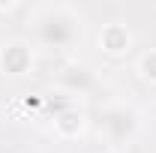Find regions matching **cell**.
<instances>
[{"label": "cell", "mask_w": 156, "mask_h": 153, "mask_svg": "<svg viewBox=\"0 0 156 153\" xmlns=\"http://www.w3.org/2000/svg\"><path fill=\"white\" fill-rule=\"evenodd\" d=\"M30 60H33L30 48H27L21 39H12V42H6L3 51H0V69L9 72V75H21V72L30 69Z\"/></svg>", "instance_id": "3957f363"}, {"label": "cell", "mask_w": 156, "mask_h": 153, "mask_svg": "<svg viewBox=\"0 0 156 153\" xmlns=\"http://www.w3.org/2000/svg\"><path fill=\"white\" fill-rule=\"evenodd\" d=\"M138 69H141V75L147 78V81H156V48H150L147 54H141Z\"/></svg>", "instance_id": "52a82bcc"}, {"label": "cell", "mask_w": 156, "mask_h": 153, "mask_svg": "<svg viewBox=\"0 0 156 153\" xmlns=\"http://www.w3.org/2000/svg\"><path fill=\"white\" fill-rule=\"evenodd\" d=\"M54 126H57L60 135H78L84 129V114L78 108H63L57 117H54Z\"/></svg>", "instance_id": "5b68a950"}, {"label": "cell", "mask_w": 156, "mask_h": 153, "mask_svg": "<svg viewBox=\"0 0 156 153\" xmlns=\"http://www.w3.org/2000/svg\"><path fill=\"white\" fill-rule=\"evenodd\" d=\"M99 45L111 54H120V51L129 48V30L123 24H105L102 33H99Z\"/></svg>", "instance_id": "277c9868"}, {"label": "cell", "mask_w": 156, "mask_h": 153, "mask_svg": "<svg viewBox=\"0 0 156 153\" xmlns=\"http://www.w3.org/2000/svg\"><path fill=\"white\" fill-rule=\"evenodd\" d=\"M108 153H123V150H108Z\"/></svg>", "instance_id": "ba28073f"}, {"label": "cell", "mask_w": 156, "mask_h": 153, "mask_svg": "<svg viewBox=\"0 0 156 153\" xmlns=\"http://www.w3.org/2000/svg\"><path fill=\"white\" fill-rule=\"evenodd\" d=\"M81 36V18L66 6H48L36 18V39L45 48H69Z\"/></svg>", "instance_id": "6da1fadb"}, {"label": "cell", "mask_w": 156, "mask_h": 153, "mask_svg": "<svg viewBox=\"0 0 156 153\" xmlns=\"http://www.w3.org/2000/svg\"><path fill=\"white\" fill-rule=\"evenodd\" d=\"M63 81H69L72 87H90V84H93V75H90L84 66H72V69H66Z\"/></svg>", "instance_id": "8992f818"}, {"label": "cell", "mask_w": 156, "mask_h": 153, "mask_svg": "<svg viewBox=\"0 0 156 153\" xmlns=\"http://www.w3.org/2000/svg\"><path fill=\"white\" fill-rule=\"evenodd\" d=\"M138 129V114L126 105H111L102 111L99 120V132L108 138V144H114V150H120V144H126Z\"/></svg>", "instance_id": "7a4b0ae2"}]
</instances>
